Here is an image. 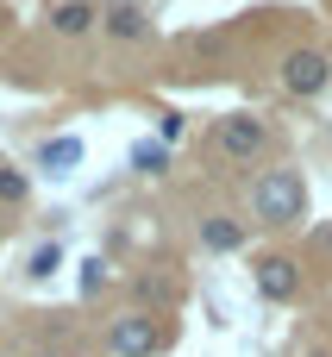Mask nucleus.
<instances>
[{
    "label": "nucleus",
    "instance_id": "1",
    "mask_svg": "<svg viewBox=\"0 0 332 357\" xmlns=\"http://www.w3.org/2000/svg\"><path fill=\"white\" fill-rule=\"evenodd\" d=\"M251 207H257L264 226H295V220L308 213V188H301L295 169H270V176L251 188Z\"/></svg>",
    "mask_w": 332,
    "mask_h": 357
},
{
    "label": "nucleus",
    "instance_id": "2",
    "mask_svg": "<svg viewBox=\"0 0 332 357\" xmlns=\"http://www.w3.org/2000/svg\"><path fill=\"white\" fill-rule=\"evenodd\" d=\"M107 345H113V357H151L157 345H163V333H157L151 314H119L113 333H107Z\"/></svg>",
    "mask_w": 332,
    "mask_h": 357
},
{
    "label": "nucleus",
    "instance_id": "3",
    "mask_svg": "<svg viewBox=\"0 0 332 357\" xmlns=\"http://www.w3.org/2000/svg\"><path fill=\"white\" fill-rule=\"evenodd\" d=\"M264 144H270L264 119H251V113H232V119H220V151H226V157H257Z\"/></svg>",
    "mask_w": 332,
    "mask_h": 357
},
{
    "label": "nucleus",
    "instance_id": "4",
    "mask_svg": "<svg viewBox=\"0 0 332 357\" xmlns=\"http://www.w3.org/2000/svg\"><path fill=\"white\" fill-rule=\"evenodd\" d=\"M326 75H332V69H326L320 50H295V56L282 63V88H289V94H320Z\"/></svg>",
    "mask_w": 332,
    "mask_h": 357
},
{
    "label": "nucleus",
    "instance_id": "5",
    "mask_svg": "<svg viewBox=\"0 0 332 357\" xmlns=\"http://www.w3.org/2000/svg\"><path fill=\"white\" fill-rule=\"evenodd\" d=\"M257 289H264V301H295V289H301L295 257H264L257 264Z\"/></svg>",
    "mask_w": 332,
    "mask_h": 357
},
{
    "label": "nucleus",
    "instance_id": "6",
    "mask_svg": "<svg viewBox=\"0 0 332 357\" xmlns=\"http://www.w3.org/2000/svg\"><path fill=\"white\" fill-rule=\"evenodd\" d=\"M100 19H107V31H113V38H126V44H132V38H144V25H151L138 0H113Z\"/></svg>",
    "mask_w": 332,
    "mask_h": 357
},
{
    "label": "nucleus",
    "instance_id": "7",
    "mask_svg": "<svg viewBox=\"0 0 332 357\" xmlns=\"http://www.w3.org/2000/svg\"><path fill=\"white\" fill-rule=\"evenodd\" d=\"M38 163H44L50 176H69V169L82 163V138H69V132H63V138H44V151H38Z\"/></svg>",
    "mask_w": 332,
    "mask_h": 357
},
{
    "label": "nucleus",
    "instance_id": "8",
    "mask_svg": "<svg viewBox=\"0 0 332 357\" xmlns=\"http://www.w3.org/2000/svg\"><path fill=\"white\" fill-rule=\"evenodd\" d=\"M201 245H207V251H239V245H245V226L226 220V213H213V220H201Z\"/></svg>",
    "mask_w": 332,
    "mask_h": 357
},
{
    "label": "nucleus",
    "instance_id": "9",
    "mask_svg": "<svg viewBox=\"0 0 332 357\" xmlns=\"http://www.w3.org/2000/svg\"><path fill=\"white\" fill-rule=\"evenodd\" d=\"M94 19H100V13H94V6H88V0H63V6H56V13H50V25H56V31H63V38H82V31H88V25H94Z\"/></svg>",
    "mask_w": 332,
    "mask_h": 357
},
{
    "label": "nucleus",
    "instance_id": "10",
    "mask_svg": "<svg viewBox=\"0 0 332 357\" xmlns=\"http://www.w3.org/2000/svg\"><path fill=\"white\" fill-rule=\"evenodd\" d=\"M163 163H169V144H163V138H144V144H132V169H138V176H157Z\"/></svg>",
    "mask_w": 332,
    "mask_h": 357
},
{
    "label": "nucleus",
    "instance_id": "11",
    "mask_svg": "<svg viewBox=\"0 0 332 357\" xmlns=\"http://www.w3.org/2000/svg\"><path fill=\"white\" fill-rule=\"evenodd\" d=\"M56 270H63V245H38V251H31V264H25V276H31V282H50Z\"/></svg>",
    "mask_w": 332,
    "mask_h": 357
},
{
    "label": "nucleus",
    "instance_id": "12",
    "mask_svg": "<svg viewBox=\"0 0 332 357\" xmlns=\"http://www.w3.org/2000/svg\"><path fill=\"white\" fill-rule=\"evenodd\" d=\"M25 195H31V182L13 163H0V207H25Z\"/></svg>",
    "mask_w": 332,
    "mask_h": 357
},
{
    "label": "nucleus",
    "instance_id": "13",
    "mask_svg": "<svg viewBox=\"0 0 332 357\" xmlns=\"http://www.w3.org/2000/svg\"><path fill=\"white\" fill-rule=\"evenodd\" d=\"M94 289H107V264H100V257L82 264V295H94Z\"/></svg>",
    "mask_w": 332,
    "mask_h": 357
}]
</instances>
